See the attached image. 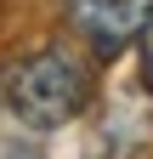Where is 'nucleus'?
<instances>
[{"mask_svg": "<svg viewBox=\"0 0 153 159\" xmlns=\"http://www.w3.org/2000/svg\"><path fill=\"white\" fill-rule=\"evenodd\" d=\"M0 97H6V108L23 119L28 131H57V125H68V119L85 114V102H91V68L74 51L46 46V51H28L23 63H11Z\"/></svg>", "mask_w": 153, "mask_h": 159, "instance_id": "nucleus-1", "label": "nucleus"}, {"mask_svg": "<svg viewBox=\"0 0 153 159\" xmlns=\"http://www.w3.org/2000/svg\"><path fill=\"white\" fill-rule=\"evenodd\" d=\"M147 17H153V0H68V23L102 57L125 51L130 40H142Z\"/></svg>", "mask_w": 153, "mask_h": 159, "instance_id": "nucleus-2", "label": "nucleus"}, {"mask_svg": "<svg viewBox=\"0 0 153 159\" xmlns=\"http://www.w3.org/2000/svg\"><path fill=\"white\" fill-rule=\"evenodd\" d=\"M142 85L153 91V17H147V29H142Z\"/></svg>", "mask_w": 153, "mask_h": 159, "instance_id": "nucleus-3", "label": "nucleus"}]
</instances>
